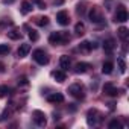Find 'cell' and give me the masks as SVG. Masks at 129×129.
Returning a JSON list of instances; mask_svg holds the SVG:
<instances>
[{
	"label": "cell",
	"instance_id": "obj_10",
	"mask_svg": "<svg viewBox=\"0 0 129 129\" xmlns=\"http://www.w3.org/2000/svg\"><path fill=\"white\" fill-rule=\"evenodd\" d=\"M70 66H72V59H70V56L62 55V56L59 58V67H61L64 72H66V70L70 69Z\"/></svg>",
	"mask_w": 129,
	"mask_h": 129
},
{
	"label": "cell",
	"instance_id": "obj_9",
	"mask_svg": "<svg viewBox=\"0 0 129 129\" xmlns=\"http://www.w3.org/2000/svg\"><path fill=\"white\" fill-rule=\"evenodd\" d=\"M97 115H99L97 109H90L87 112V123L90 126H96L97 124Z\"/></svg>",
	"mask_w": 129,
	"mask_h": 129
},
{
	"label": "cell",
	"instance_id": "obj_24",
	"mask_svg": "<svg viewBox=\"0 0 129 129\" xmlns=\"http://www.w3.org/2000/svg\"><path fill=\"white\" fill-rule=\"evenodd\" d=\"M37 24L38 26H47L49 24V18L47 17H40V18H37Z\"/></svg>",
	"mask_w": 129,
	"mask_h": 129
},
{
	"label": "cell",
	"instance_id": "obj_16",
	"mask_svg": "<svg viewBox=\"0 0 129 129\" xmlns=\"http://www.w3.org/2000/svg\"><path fill=\"white\" fill-rule=\"evenodd\" d=\"M34 9V3L29 0H23L21 2V14H29Z\"/></svg>",
	"mask_w": 129,
	"mask_h": 129
},
{
	"label": "cell",
	"instance_id": "obj_13",
	"mask_svg": "<svg viewBox=\"0 0 129 129\" xmlns=\"http://www.w3.org/2000/svg\"><path fill=\"white\" fill-rule=\"evenodd\" d=\"M94 47H96V46H94L93 43H90V41H82V43L79 44V50H81L82 53H90Z\"/></svg>",
	"mask_w": 129,
	"mask_h": 129
},
{
	"label": "cell",
	"instance_id": "obj_3",
	"mask_svg": "<svg viewBox=\"0 0 129 129\" xmlns=\"http://www.w3.org/2000/svg\"><path fill=\"white\" fill-rule=\"evenodd\" d=\"M88 18H90V21L94 23V24H100V23H103L102 12H100V9H99L97 6H93V8L90 9V12H88Z\"/></svg>",
	"mask_w": 129,
	"mask_h": 129
},
{
	"label": "cell",
	"instance_id": "obj_2",
	"mask_svg": "<svg viewBox=\"0 0 129 129\" xmlns=\"http://www.w3.org/2000/svg\"><path fill=\"white\" fill-rule=\"evenodd\" d=\"M69 93L73 96V97H76V99H79V100H82L84 97H85V93H84V87H82V84H72L70 87H69Z\"/></svg>",
	"mask_w": 129,
	"mask_h": 129
},
{
	"label": "cell",
	"instance_id": "obj_21",
	"mask_svg": "<svg viewBox=\"0 0 129 129\" xmlns=\"http://www.w3.org/2000/svg\"><path fill=\"white\" fill-rule=\"evenodd\" d=\"M75 32H76L78 35H84V34H85V24H84L82 21L76 23V26H75Z\"/></svg>",
	"mask_w": 129,
	"mask_h": 129
},
{
	"label": "cell",
	"instance_id": "obj_30",
	"mask_svg": "<svg viewBox=\"0 0 129 129\" xmlns=\"http://www.w3.org/2000/svg\"><path fill=\"white\" fill-rule=\"evenodd\" d=\"M84 6H85V3H79V5H78V12H79V14L84 12Z\"/></svg>",
	"mask_w": 129,
	"mask_h": 129
},
{
	"label": "cell",
	"instance_id": "obj_22",
	"mask_svg": "<svg viewBox=\"0 0 129 129\" xmlns=\"http://www.w3.org/2000/svg\"><path fill=\"white\" fill-rule=\"evenodd\" d=\"M108 126H109V129H120V127H121V123H120L117 118H114V120H111V121H109V124H108Z\"/></svg>",
	"mask_w": 129,
	"mask_h": 129
},
{
	"label": "cell",
	"instance_id": "obj_26",
	"mask_svg": "<svg viewBox=\"0 0 129 129\" xmlns=\"http://www.w3.org/2000/svg\"><path fill=\"white\" fill-rule=\"evenodd\" d=\"M29 38L32 40V41H38V32L37 30H29Z\"/></svg>",
	"mask_w": 129,
	"mask_h": 129
},
{
	"label": "cell",
	"instance_id": "obj_29",
	"mask_svg": "<svg viewBox=\"0 0 129 129\" xmlns=\"http://www.w3.org/2000/svg\"><path fill=\"white\" fill-rule=\"evenodd\" d=\"M29 82H27V78L26 76H21V78H18V85H27Z\"/></svg>",
	"mask_w": 129,
	"mask_h": 129
},
{
	"label": "cell",
	"instance_id": "obj_20",
	"mask_svg": "<svg viewBox=\"0 0 129 129\" xmlns=\"http://www.w3.org/2000/svg\"><path fill=\"white\" fill-rule=\"evenodd\" d=\"M118 37L123 40V41H127V35H129V30H127V27H124V26H121L118 30Z\"/></svg>",
	"mask_w": 129,
	"mask_h": 129
},
{
	"label": "cell",
	"instance_id": "obj_6",
	"mask_svg": "<svg viewBox=\"0 0 129 129\" xmlns=\"http://www.w3.org/2000/svg\"><path fill=\"white\" fill-rule=\"evenodd\" d=\"M56 20H58V23H59L61 26H67V24L70 23V15H69L67 11H59V12L56 14Z\"/></svg>",
	"mask_w": 129,
	"mask_h": 129
},
{
	"label": "cell",
	"instance_id": "obj_28",
	"mask_svg": "<svg viewBox=\"0 0 129 129\" xmlns=\"http://www.w3.org/2000/svg\"><path fill=\"white\" fill-rule=\"evenodd\" d=\"M32 3L38 5V8H40V9H46V3L43 2V0H32Z\"/></svg>",
	"mask_w": 129,
	"mask_h": 129
},
{
	"label": "cell",
	"instance_id": "obj_18",
	"mask_svg": "<svg viewBox=\"0 0 129 129\" xmlns=\"http://www.w3.org/2000/svg\"><path fill=\"white\" fill-rule=\"evenodd\" d=\"M52 75H53V78L56 79V82H64V81H66V73H64V70L53 72Z\"/></svg>",
	"mask_w": 129,
	"mask_h": 129
},
{
	"label": "cell",
	"instance_id": "obj_14",
	"mask_svg": "<svg viewBox=\"0 0 129 129\" xmlns=\"http://www.w3.org/2000/svg\"><path fill=\"white\" fill-rule=\"evenodd\" d=\"M47 102H50V103H62L64 102V96L61 93H53V94H50L47 97Z\"/></svg>",
	"mask_w": 129,
	"mask_h": 129
},
{
	"label": "cell",
	"instance_id": "obj_5",
	"mask_svg": "<svg viewBox=\"0 0 129 129\" xmlns=\"http://www.w3.org/2000/svg\"><path fill=\"white\" fill-rule=\"evenodd\" d=\"M34 121L37 126L40 127H44L47 124V118H46V114L43 111H34Z\"/></svg>",
	"mask_w": 129,
	"mask_h": 129
},
{
	"label": "cell",
	"instance_id": "obj_19",
	"mask_svg": "<svg viewBox=\"0 0 129 129\" xmlns=\"http://www.w3.org/2000/svg\"><path fill=\"white\" fill-rule=\"evenodd\" d=\"M8 38H9V40H20V38H21V32L17 30V29L8 30Z\"/></svg>",
	"mask_w": 129,
	"mask_h": 129
},
{
	"label": "cell",
	"instance_id": "obj_11",
	"mask_svg": "<svg viewBox=\"0 0 129 129\" xmlns=\"http://www.w3.org/2000/svg\"><path fill=\"white\" fill-rule=\"evenodd\" d=\"M114 49H115V41L112 38H108V40L103 41V50H105V53L111 55L114 52Z\"/></svg>",
	"mask_w": 129,
	"mask_h": 129
},
{
	"label": "cell",
	"instance_id": "obj_31",
	"mask_svg": "<svg viewBox=\"0 0 129 129\" xmlns=\"http://www.w3.org/2000/svg\"><path fill=\"white\" fill-rule=\"evenodd\" d=\"M14 2H15V0H3V5H11Z\"/></svg>",
	"mask_w": 129,
	"mask_h": 129
},
{
	"label": "cell",
	"instance_id": "obj_23",
	"mask_svg": "<svg viewBox=\"0 0 129 129\" xmlns=\"http://www.w3.org/2000/svg\"><path fill=\"white\" fill-rule=\"evenodd\" d=\"M9 88L6 87V85H0V99H2V97H5V96H8L9 94Z\"/></svg>",
	"mask_w": 129,
	"mask_h": 129
},
{
	"label": "cell",
	"instance_id": "obj_15",
	"mask_svg": "<svg viewBox=\"0 0 129 129\" xmlns=\"http://www.w3.org/2000/svg\"><path fill=\"white\" fill-rule=\"evenodd\" d=\"M88 69H90V64H87V62H78L75 66V72L78 75H82V73L88 72Z\"/></svg>",
	"mask_w": 129,
	"mask_h": 129
},
{
	"label": "cell",
	"instance_id": "obj_1",
	"mask_svg": "<svg viewBox=\"0 0 129 129\" xmlns=\"http://www.w3.org/2000/svg\"><path fill=\"white\" fill-rule=\"evenodd\" d=\"M70 41V35L67 32H52L49 37V43L56 46V44H66Z\"/></svg>",
	"mask_w": 129,
	"mask_h": 129
},
{
	"label": "cell",
	"instance_id": "obj_25",
	"mask_svg": "<svg viewBox=\"0 0 129 129\" xmlns=\"http://www.w3.org/2000/svg\"><path fill=\"white\" fill-rule=\"evenodd\" d=\"M9 46L8 44H0V55H6V53H9Z\"/></svg>",
	"mask_w": 129,
	"mask_h": 129
},
{
	"label": "cell",
	"instance_id": "obj_7",
	"mask_svg": "<svg viewBox=\"0 0 129 129\" xmlns=\"http://www.w3.org/2000/svg\"><path fill=\"white\" fill-rule=\"evenodd\" d=\"M115 21H118V23L127 21V12H126V9H124L123 5H120L118 9H117V12H115Z\"/></svg>",
	"mask_w": 129,
	"mask_h": 129
},
{
	"label": "cell",
	"instance_id": "obj_8",
	"mask_svg": "<svg viewBox=\"0 0 129 129\" xmlns=\"http://www.w3.org/2000/svg\"><path fill=\"white\" fill-rule=\"evenodd\" d=\"M103 94H106V96H111V97H115L117 94H118V90L111 84V82H106L105 85H103Z\"/></svg>",
	"mask_w": 129,
	"mask_h": 129
},
{
	"label": "cell",
	"instance_id": "obj_32",
	"mask_svg": "<svg viewBox=\"0 0 129 129\" xmlns=\"http://www.w3.org/2000/svg\"><path fill=\"white\" fill-rule=\"evenodd\" d=\"M5 72V66H3V64H0V73H3Z\"/></svg>",
	"mask_w": 129,
	"mask_h": 129
},
{
	"label": "cell",
	"instance_id": "obj_27",
	"mask_svg": "<svg viewBox=\"0 0 129 129\" xmlns=\"http://www.w3.org/2000/svg\"><path fill=\"white\" fill-rule=\"evenodd\" d=\"M118 67H120V72H121V73H126V62H124L121 58L118 59Z\"/></svg>",
	"mask_w": 129,
	"mask_h": 129
},
{
	"label": "cell",
	"instance_id": "obj_4",
	"mask_svg": "<svg viewBox=\"0 0 129 129\" xmlns=\"http://www.w3.org/2000/svg\"><path fill=\"white\" fill-rule=\"evenodd\" d=\"M34 59L40 64V66H47V64H49V56H47V53L43 49L34 50Z\"/></svg>",
	"mask_w": 129,
	"mask_h": 129
},
{
	"label": "cell",
	"instance_id": "obj_17",
	"mask_svg": "<svg viewBox=\"0 0 129 129\" xmlns=\"http://www.w3.org/2000/svg\"><path fill=\"white\" fill-rule=\"evenodd\" d=\"M112 70H114V64H112L111 61L103 62V66H102V73H103V75H111Z\"/></svg>",
	"mask_w": 129,
	"mask_h": 129
},
{
	"label": "cell",
	"instance_id": "obj_12",
	"mask_svg": "<svg viewBox=\"0 0 129 129\" xmlns=\"http://www.w3.org/2000/svg\"><path fill=\"white\" fill-rule=\"evenodd\" d=\"M29 52H30V46L27 43H23V44H20L17 55H18V58H26L29 55Z\"/></svg>",
	"mask_w": 129,
	"mask_h": 129
}]
</instances>
